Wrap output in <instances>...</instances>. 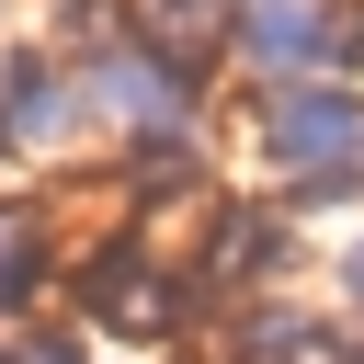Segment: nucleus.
<instances>
[{"instance_id": "obj_1", "label": "nucleus", "mask_w": 364, "mask_h": 364, "mask_svg": "<svg viewBox=\"0 0 364 364\" xmlns=\"http://www.w3.org/2000/svg\"><path fill=\"white\" fill-rule=\"evenodd\" d=\"M341 136H364V114H353L341 91H284V102H262V148H273V159H296V171H307V159H330Z\"/></svg>"}, {"instance_id": "obj_2", "label": "nucleus", "mask_w": 364, "mask_h": 364, "mask_svg": "<svg viewBox=\"0 0 364 364\" xmlns=\"http://www.w3.org/2000/svg\"><path fill=\"white\" fill-rule=\"evenodd\" d=\"M11 364H80V353H68V341H57V330H34V341H23V353H11Z\"/></svg>"}, {"instance_id": "obj_3", "label": "nucleus", "mask_w": 364, "mask_h": 364, "mask_svg": "<svg viewBox=\"0 0 364 364\" xmlns=\"http://www.w3.org/2000/svg\"><path fill=\"white\" fill-rule=\"evenodd\" d=\"M159 11H182V23H193V11H205V0H159Z\"/></svg>"}]
</instances>
